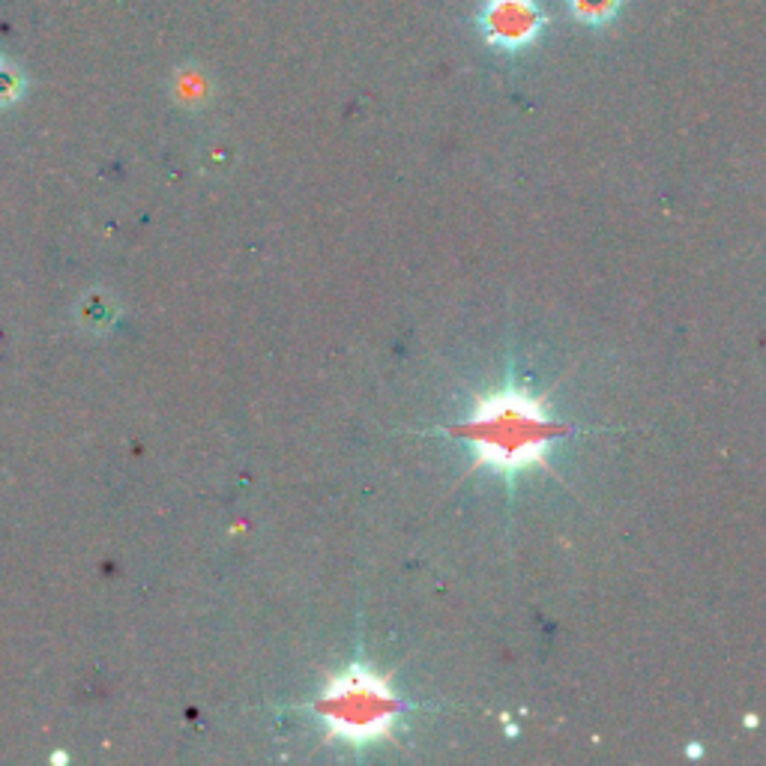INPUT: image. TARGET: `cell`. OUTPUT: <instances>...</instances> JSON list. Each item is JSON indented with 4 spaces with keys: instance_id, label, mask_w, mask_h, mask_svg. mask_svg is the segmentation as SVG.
<instances>
[{
    "instance_id": "5b68a950",
    "label": "cell",
    "mask_w": 766,
    "mask_h": 766,
    "mask_svg": "<svg viewBox=\"0 0 766 766\" xmlns=\"http://www.w3.org/2000/svg\"><path fill=\"white\" fill-rule=\"evenodd\" d=\"M18 93H21V75H18L12 66L0 63V105L15 102Z\"/></svg>"
},
{
    "instance_id": "3957f363",
    "label": "cell",
    "mask_w": 766,
    "mask_h": 766,
    "mask_svg": "<svg viewBox=\"0 0 766 766\" xmlns=\"http://www.w3.org/2000/svg\"><path fill=\"white\" fill-rule=\"evenodd\" d=\"M479 27L491 45L503 51H521L542 33L545 15L536 0H485Z\"/></svg>"
},
{
    "instance_id": "6da1fadb",
    "label": "cell",
    "mask_w": 766,
    "mask_h": 766,
    "mask_svg": "<svg viewBox=\"0 0 766 766\" xmlns=\"http://www.w3.org/2000/svg\"><path fill=\"white\" fill-rule=\"evenodd\" d=\"M572 431L545 413V407L521 386H506L482 398L470 419L449 428V434L464 437L476 446V461L500 473L524 470L545 458V449Z\"/></svg>"
},
{
    "instance_id": "277c9868",
    "label": "cell",
    "mask_w": 766,
    "mask_h": 766,
    "mask_svg": "<svg viewBox=\"0 0 766 766\" xmlns=\"http://www.w3.org/2000/svg\"><path fill=\"white\" fill-rule=\"evenodd\" d=\"M623 0H569V12L584 24H608L617 18Z\"/></svg>"
},
{
    "instance_id": "7a4b0ae2",
    "label": "cell",
    "mask_w": 766,
    "mask_h": 766,
    "mask_svg": "<svg viewBox=\"0 0 766 766\" xmlns=\"http://www.w3.org/2000/svg\"><path fill=\"white\" fill-rule=\"evenodd\" d=\"M318 716L330 731L354 746L378 740L398 716V698L381 677L366 668H351L318 701Z\"/></svg>"
}]
</instances>
